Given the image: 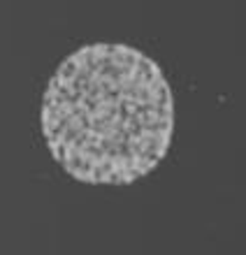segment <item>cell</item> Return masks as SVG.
Instances as JSON below:
<instances>
[{"mask_svg":"<svg viewBox=\"0 0 246 255\" xmlns=\"http://www.w3.org/2000/svg\"><path fill=\"white\" fill-rule=\"evenodd\" d=\"M40 128L51 158L74 181L130 186L170 153L174 95L151 56L130 44L93 42L53 70Z\"/></svg>","mask_w":246,"mask_h":255,"instance_id":"cell-1","label":"cell"}]
</instances>
